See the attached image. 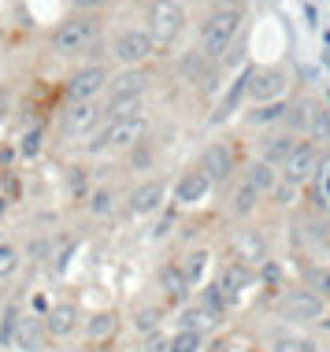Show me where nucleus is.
I'll return each instance as SVG.
<instances>
[{"label": "nucleus", "instance_id": "423d86ee", "mask_svg": "<svg viewBox=\"0 0 330 352\" xmlns=\"http://www.w3.org/2000/svg\"><path fill=\"white\" fill-rule=\"evenodd\" d=\"M323 308H327V300L323 297H316L312 289H286L278 297V304H275V316L282 319V322H316L319 316H323Z\"/></svg>", "mask_w": 330, "mask_h": 352}, {"label": "nucleus", "instance_id": "f3484780", "mask_svg": "<svg viewBox=\"0 0 330 352\" xmlns=\"http://www.w3.org/2000/svg\"><path fill=\"white\" fill-rule=\"evenodd\" d=\"M267 349L271 352H323V345L312 334H300V330H278L267 334Z\"/></svg>", "mask_w": 330, "mask_h": 352}, {"label": "nucleus", "instance_id": "473e14b6", "mask_svg": "<svg viewBox=\"0 0 330 352\" xmlns=\"http://www.w3.org/2000/svg\"><path fill=\"white\" fill-rule=\"evenodd\" d=\"M312 130L323 138V145L330 148V111H312Z\"/></svg>", "mask_w": 330, "mask_h": 352}, {"label": "nucleus", "instance_id": "c756f323", "mask_svg": "<svg viewBox=\"0 0 330 352\" xmlns=\"http://www.w3.org/2000/svg\"><path fill=\"white\" fill-rule=\"evenodd\" d=\"M134 330H138V334L153 338L156 330H160V308H141L138 316H134Z\"/></svg>", "mask_w": 330, "mask_h": 352}, {"label": "nucleus", "instance_id": "f03ea898", "mask_svg": "<svg viewBox=\"0 0 330 352\" xmlns=\"http://www.w3.org/2000/svg\"><path fill=\"white\" fill-rule=\"evenodd\" d=\"M241 30V12L238 8H215V12L201 23V56H208V60H219V56L234 45V37Z\"/></svg>", "mask_w": 330, "mask_h": 352}, {"label": "nucleus", "instance_id": "b1692460", "mask_svg": "<svg viewBox=\"0 0 330 352\" xmlns=\"http://www.w3.org/2000/svg\"><path fill=\"white\" fill-rule=\"evenodd\" d=\"M286 116H289V108L282 100L278 104H256V108L245 116V122H249V126H271V122H286Z\"/></svg>", "mask_w": 330, "mask_h": 352}, {"label": "nucleus", "instance_id": "393cba45", "mask_svg": "<svg viewBox=\"0 0 330 352\" xmlns=\"http://www.w3.org/2000/svg\"><path fill=\"white\" fill-rule=\"evenodd\" d=\"M208 260H212V252L208 249H193V252H186V260L178 263L182 267V274H186V282L190 285H197L204 278V271H208Z\"/></svg>", "mask_w": 330, "mask_h": 352}, {"label": "nucleus", "instance_id": "cd10ccee", "mask_svg": "<svg viewBox=\"0 0 330 352\" xmlns=\"http://www.w3.org/2000/svg\"><path fill=\"white\" fill-rule=\"evenodd\" d=\"M201 349H204V334L175 330V334H171V349H167V352H201Z\"/></svg>", "mask_w": 330, "mask_h": 352}, {"label": "nucleus", "instance_id": "412c9836", "mask_svg": "<svg viewBox=\"0 0 330 352\" xmlns=\"http://www.w3.org/2000/svg\"><path fill=\"white\" fill-rule=\"evenodd\" d=\"M82 327H86V338L89 341H108V338H116V330H119V311H93V316L82 319Z\"/></svg>", "mask_w": 330, "mask_h": 352}, {"label": "nucleus", "instance_id": "a211bd4d", "mask_svg": "<svg viewBox=\"0 0 330 352\" xmlns=\"http://www.w3.org/2000/svg\"><path fill=\"white\" fill-rule=\"evenodd\" d=\"M215 311L208 308L204 300L197 304H182V311H178V330H193V334H208V330L215 327Z\"/></svg>", "mask_w": 330, "mask_h": 352}, {"label": "nucleus", "instance_id": "a878e982", "mask_svg": "<svg viewBox=\"0 0 330 352\" xmlns=\"http://www.w3.org/2000/svg\"><path fill=\"white\" fill-rule=\"evenodd\" d=\"M260 201H263V197L256 193V189H252L249 182H241V186L230 193V212H234V215H252Z\"/></svg>", "mask_w": 330, "mask_h": 352}, {"label": "nucleus", "instance_id": "2eb2a0df", "mask_svg": "<svg viewBox=\"0 0 330 352\" xmlns=\"http://www.w3.org/2000/svg\"><path fill=\"white\" fill-rule=\"evenodd\" d=\"M249 285H252V267H249L245 260H234L230 267L219 274V282H215V293L223 297V304H234L245 289H249Z\"/></svg>", "mask_w": 330, "mask_h": 352}, {"label": "nucleus", "instance_id": "2f4dec72", "mask_svg": "<svg viewBox=\"0 0 330 352\" xmlns=\"http://www.w3.org/2000/svg\"><path fill=\"white\" fill-rule=\"evenodd\" d=\"M316 201H319V208H327V212H330V160L323 164V170L316 175Z\"/></svg>", "mask_w": 330, "mask_h": 352}, {"label": "nucleus", "instance_id": "dca6fc26", "mask_svg": "<svg viewBox=\"0 0 330 352\" xmlns=\"http://www.w3.org/2000/svg\"><path fill=\"white\" fill-rule=\"evenodd\" d=\"M156 282H160V289H164L167 300H175V304H186V300H190V289H193V285L186 282V274H182V267H178V263H164V267H160V274H156Z\"/></svg>", "mask_w": 330, "mask_h": 352}, {"label": "nucleus", "instance_id": "bb28decb", "mask_svg": "<svg viewBox=\"0 0 330 352\" xmlns=\"http://www.w3.org/2000/svg\"><path fill=\"white\" fill-rule=\"evenodd\" d=\"M19 263H23V252H19V245L0 241V282L12 278V274L19 271Z\"/></svg>", "mask_w": 330, "mask_h": 352}, {"label": "nucleus", "instance_id": "c85d7f7f", "mask_svg": "<svg viewBox=\"0 0 330 352\" xmlns=\"http://www.w3.org/2000/svg\"><path fill=\"white\" fill-rule=\"evenodd\" d=\"M308 289L316 297L330 300V267H308Z\"/></svg>", "mask_w": 330, "mask_h": 352}, {"label": "nucleus", "instance_id": "c9c22d12", "mask_svg": "<svg viewBox=\"0 0 330 352\" xmlns=\"http://www.w3.org/2000/svg\"><path fill=\"white\" fill-rule=\"evenodd\" d=\"M171 349V338H160V334H153L145 341V352H167Z\"/></svg>", "mask_w": 330, "mask_h": 352}, {"label": "nucleus", "instance_id": "39448f33", "mask_svg": "<svg viewBox=\"0 0 330 352\" xmlns=\"http://www.w3.org/2000/svg\"><path fill=\"white\" fill-rule=\"evenodd\" d=\"M148 34H153L156 49L160 45H171L178 34L186 30V8L178 4V0H156L153 8H148Z\"/></svg>", "mask_w": 330, "mask_h": 352}, {"label": "nucleus", "instance_id": "72a5a7b5", "mask_svg": "<svg viewBox=\"0 0 330 352\" xmlns=\"http://www.w3.org/2000/svg\"><path fill=\"white\" fill-rule=\"evenodd\" d=\"M71 8L78 15H93V12H100V8H108V0H71Z\"/></svg>", "mask_w": 330, "mask_h": 352}, {"label": "nucleus", "instance_id": "f257e3e1", "mask_svg": "<svg viewBox=\"0 0 330 352\" xmlns=\"http://www.w3.org/2000/svg\"><path fill=\"white\" fill-rule=\"evenodd\" d=\"M148 134L145 116H126V119H104L100 130L86 141V152H116V148H138Z\"/></svg>", "mask_w": 330, "mask_h": 352}, {"label": "nucleus", "instance_id": "f8f14e48", "mask_svg": "<svg viewBox=\"0 0 330 352\" xmlns=\"http://www.w3.org/2000/svg\"><path fill=\"white\" fill-rule=\"evenodd\" d=\"M208 193H212V178L204 175L201 167H190V170H182V175H178V182H175V201L182 204V208H193V204L208 201Z\"/></svg>", "mask_w": 330, "mask_h": 352}, {"label": "nucleus", "instance_id": "4468645a", "mask_svg": "<svg viewBox=\"0 0 330 352\" xmlns=\"http://www.w3.org/2000/svg\"><path fill=\"white\" fill-rule=\"evenodd\" d=\"M164 197H167V186L160 182V178H148V182H141L130 189V197H126V212L130 215H153L160 212V204H164Z\"/></svg>", "mask_w": 330, "mask_h": 352}, {"label": "nucleus", "instance_id": "6ab92c4d", "mask_svg": "<svg viewBox=\"0 0 330 352\" xmlns=\"http://www.w3.org/2000/svg\"><path fill=\"white\" fill-rule=\"evenodd\" d=\"M45 338H49V330H45V319L23 316V322H19L15 349H19V352H41V349H45Z\"/></svg>", "mask_w": 330, "mask_h": 352}, {"label": "nucleus", "instance_id": "9d476101", "mask_svg": "<svg viewBox=\"0 0 330 352\" xmlns=\"http://www.w3.org/2000/svg\"><path fill=\"white\" fill-rule=\"evenodd\" d=\"M197 167L212 178V186L226 182V178L234 175V167H238V152H234V145H226V141H215V145H208L201 152V164Z\"/></svg>", "mask_w": 330, "mask_h": 352}, {"label": "nucleus", "instance_id": "0eeeda50", "mask_svg": "<svg viewBox=\"0 0 330 352\" xmlns=\"http://www.w3.org/2000/svg\"><path fill=\"white\" fill-rule=\"evenodd\" d=\"M289 89V74L282 67H252L245 93L252 97V104H278Z\"/></svg>", "mask_w": 330, "mask_h": 352}, {"label": "nucleus", "instance_id": "7c9ffc66", "mask_svg": "<svg viewBox=\"0 0 330 352\" xmlns=\"http://www.w3.org/2000/svg\"><path fill=\"white\" fill-rule=\"evenodd\" d=\"M86 208L93 215H111V212H116V193H111V189H97V193L89 197Z\"/></svg>", "mask_w": 330, "mask_h": 352}, {"label": "nucleus", "instance_id": "4be33fe9", "mask_svg": "<svg viewBox=\"0 0 330 352\" xmlns=\"http://www.w3.org/2000/svg\"><path fill=\"white\" fill-rule=\"evenodd\" d=\"M300 145V141L294 134H278V138H267V141H260V160L263 164H271V167H282L289 160V152H294Z\"/></svg>", "mask_w": 330, "mask_h": 352}, {"label": "nucleus", "instance_id": "9b49d317", "mask_svg": "<svg viewBox=\"0 0 330 352\" xmlns=\"http://www.w3.org/2000/svg\"><path fill=\"white\" fill-rule=\"evenodd\" d=\"M100 122H104V108H100L97 100L71 104V111L63 116V130H67L71 138H93L100 130Z\"/></svg>", "mask_w": 330, "mask_h": 352}, {"label": "nucleus", "instance_id": "e433bc0d", "mask_svg": "<svg viewBox=\"0 0 330 352\" xmlns=\"http://www.w3.org/2000/svg\"><path fill=\"white\" fill-rule=\"evenodd\" d=\"M8 212V201H4V197H0V215H4Z\"/></svg>", "mask_w": 330, "mask_h": 352}, {"label": "nucleus", "instance_id": "ddd939ff", "mask_svg": "<svg viewBox=\"0 0 330 352\" xmlns=\"http://www.w3.org/2000/svg\"><path fill=\"white\" fill-rule=\"evenodd\" d=\"M82 308L71 300H56L49 311H45V330H49V338H71L74 330L82 327Z\"/></svg>", "mask_w": 330, "mask_h": 352}, {"label": "nucleus", "instance_id": "aec40b11", "mask_svg": "<svg viewBox=\"0 0 330 352\" xmlns=\"http://www.w3.org/2000/svg\"><path fill=\"white\" fill-rule=\"evenodd\" d=\"M245 182L256 189L260 197H271L278 189V167L263 164V160H252V164L245 167Z\"/></svg>", "mask_w": 330, "mask_h": 352}, {"label": "nucleus", "instance_id": "6e6552de", "mask_svg": "<svg viewBox=\"0 0 330 352\" xmlns=\"http://www.w3.org/2000/svg\"><path fill=\"white\" fill-rule=\"evenodd\" d=\"M156 52V41H153V34L148 30H122L116 37V45H111V56H116V63H122V71H130V67H141V63L148 60V56Z\"/></svg>", "mask_w": 330, "mask_h": 352}, {"label": "nucleus", "instance_id": "20e7f679", "mask_svg": "<svg viewBox=\"0 0 330 352\" xmlns=\"http://www.w3.org/2000/svg\"><path fill=\"white\" fill-rule=\"evenodd\" d=\"M323 152H319V145H312V141H300V145L289 152V160L278 167V175H282V182L286 186H305V182H312V178L323 170Z\"/></svg>", "mask_w": 330, "mask_h": 352}, {"label": "nucleus", "instance_id": "7ed1b4c3", "mask_svg": "<svg viewBox=\"0 0 330 352\" xmlns=\"http://www.w3.org/2000/svg\"><path fill=\"white\" fill-rule=\"evenodd\" d=\"M97 30H100V23L93 15H71V19H63V23L56 26L52 49L60 56H82L93 41H97Z\"/></svg>", "mask_w": 330, "mask_h": 352}, {"label": "nucleus", "instance_id": "5701e85b", "mask_svg": "<svg viewBox=\"0 0 330 352\" xmlns=\"http://www.w3.org/2000/svg\"><path fill=\"white\" fill-rule=\"evenodd\" d=\"M23 304L19 300H12L4 308V316H0V345L4 349H15V338H19V322H23Z\"/></svg>", "mask_w": 330, "mask_h": 352}, {"label": "nucleus", "instance_id": "1a4fd4ad", "mask_svg": "<svg viewBox=\"0 0 330 352\" xmlns=\"http://www.w3.org/2000/svg\"><path fill=\"white\" fill-rule=\"evenodd\" d=\"M108 71L104 67H82V71H74L71 74V82H67V97L71 104H89V100H97V93H104L108 89Z\"/></svg>", "mask_w": 330, "mask_h": 352}, {"label": "nucleus", "instance_id": "f704fd0d", "mask_svg": "<svg viewBox=\"0 0 330 352\" xmlns=\"http://www.w3.org/2000/svg\"><path fill=\"white\" fill-rule=\"evenodd\" d=\"M37 148H41V130H30V134L23 138V156H37Z\"/></svg>", "mask_w": 330, "mask_h": 352}]
</instances>
